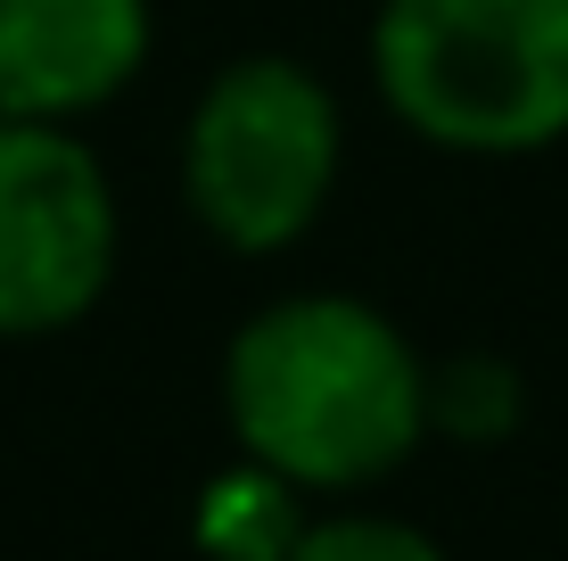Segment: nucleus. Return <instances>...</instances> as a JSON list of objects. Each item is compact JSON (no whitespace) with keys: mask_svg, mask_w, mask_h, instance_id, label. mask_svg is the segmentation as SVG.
<instances>
[{"mask_svg":"<svg viewBox=\"0 0 568 561\" xmlns=\"http://www.w3.org/2000/svg\"><path fill=\"white\" fill-rule=\"evenodd\" d=\"M223 430L313 504H363L428 447V355L371 298H272L223 347Z\"/></svg>","mask_w":568,"mask_h":561,"instance_id":"nucleus-1","label":"nucleus"},{"mask_svg":"<svg viewBox=\"0 0 568 561\" xmlns=\"http://www.w3.org/2000/svg\"><path fill=\"white\" fill-rule=\"evenodd\" d=\"M371 83L445 158H536L568 141V0H379Z\"/></svg>","mask_w":568,"mask_h":561,"instance_id":"nucleus-2","label":"nucleus"},{"mask_svg":"<svg viewBox=\"0 0 568 561\" xmlns=\"http://www.w3.org/2000/svg\"><path fill=\"white\" fill-rule=\"evenodd\" d=\"M346 166L338 91L288 50H247L206 74L182 124V207L231 257H281L322 223Z\"/></svg>","mask_w":568,"mask_h":561,"instance_id":"nucleus-3","label":"nucleus"},{"mask_svg":"<svg viewBox=\"0 0 568 561\" xmlns=\"http://www.w3.org/2000/svg\"><path fill=\"white\" fill-rule=\"evenodd\" d=\"M124 207L74 124L0 116V339H58L100 314Z\"/></svg>","mask_w":568,"mask_h":561,"instance_id":"nucleus-4","label":"nucleus"},{"mask_svg":"<svg viewBox=\"0 0 568 561\" xmlns=\"http://www.w3.org/2000/svg\"><path fill=\"white\" fill-rule=\"evenodd\" d=\"M149 50V0H0V116L83 124L141 83Z\"/></svg>","mask_w":568,"mask_h":561,"instance_id":"nucleus-5","label":"nucleus"},{"mask_svg":"<svg viewBox=\"0 0 568 561\" xmlns=\"http://www.w3.org/2000/svg\"><path fill=\"white\" fill-rule=\"evenodd\" d=\"M313 512L322 504H313L305 488H288L281 471L231 454L223 471L190 495V545L206 561H288L297 537L313 529Z\"/></svg>","mask_w":568,"mask_h":561,"instance_id":"nucleus-6","label":"nucleus"},{"mask_svg":"<svg viewBox=\"0 0 568 561\" xmlns=\"http://www.w3.org/2000/svg\"><path fill=\"white\" fill-rule=\"evenodd\" d=\"M527 430V372L495 347L428 355V438L462 454H495Z\"/></svg>","mask_w":568,"mask_h":561,"instance_id":"nucleus-7","label":"nucleus"},{"mask_svg":"<svg viewBox=\"0 0 568 561\" xmlns=\"http://www.w3.org/2000/svg\"><path fill=\"white\" fill-rule=\"evenodd\" d=\"M288 561H454L420 520L404 512H371V504H322L313 529L297 537Z\"/></svg>","mask_w":568,"mask_h":561,"instance_id":"nucleus-8","label":"nucleus"}]
</instances>
